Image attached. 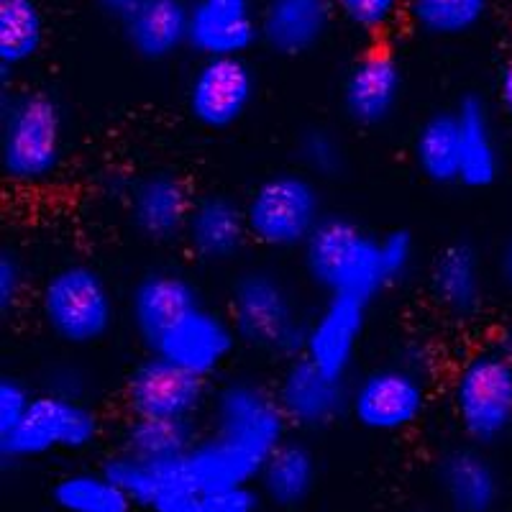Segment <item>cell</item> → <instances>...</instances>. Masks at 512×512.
Listing matches in <instances>:
<instances>
[{
    "label": "cell",
    "mask_w": 512,
    "mask_h": 512,
    "mask_svg": "<svg viewBox=\"0 0 512 512\" xmlns=\"http://www.w3.org/2000/svg\"><path fill=\"white\" fill-rule=\"evenodd\" d=\"M290 420L277 395L249 379L223 384L213 408V431L187 454L200 495L259 479L269 456L287 441Z\"/></svg>",
    "instance_id": "obj_1"
},
{
    "label": "cell",
    "mask_w": 512,
    "mask_h": 512,
    "mask_svg": "<svg viewBox=\"0 0 512 512\" xmlns=\"http://www.w3.org/2000/svg\"><path fill=\"white\" fill-rule=\"evenodd\" d=\"M305 272L328 295H346L372 303L390 287L382 239L341 216H326L303 244Z\"/></svg>",
    "instance_id": "obj_2"
},
{
    "label": "cell",
    "mask_w": 512,
    "mask_h": 512,
    "mask_svg": "<svg viewBox=\"0 0 512 512\" xmlns=\"http://www.w3.org/2000/svg\"><path fill=\"white\" fill-rule=\"evenodd\" d=\"M64 154V118L47 93H18L0 116V167L18 185H41L57 175Z\"/></svg>",
    "instance_id": "obj_3"
},
{
    "label": "cell",
    "mask_w": 512,
    "mask_h": 512,
    "mask_svg": "<svg viewBox=\"0 0 512 512\" xmlns=\"http://www.w3.org/2000/svg\"><path fill=\"white\" fill-rule=\"evenodd\" d=\"M231 323L251 349L290 359L303 354L308 323L300 318L290 287L269 269H249L233 282Z\"/></svg>",
    "instance_id": "obj_4"
},
{
    "label": "cell",
    "mask_w": 512,
    "mask_h": 512,
    "mask_svg": "<svg viewBox=\"0 0 512 512\" xmlns=\"http://www.w3.org/2000/svg\"><path fill=\"white\" fill-rule=\"evenodd\" d=\"M41 318L49 331L70 346L98 344L116 323V300L98 269L67 264L41 287Z\"/></svg>",
    "instance_id": "obj_5"
},
{
    "label": "cell",
    "mask_w": 512,
    "mask_h": 512,
    "mask_svg": "<svg viewBox=\"0 0 512 512\" xmlns=\"http://www.w3.org/2000/svg\"><path fill=\"white\" fill-rule=\"evenodd\" d=\"M249 236L269 249H297L323 221L320 190L303 172H277L254 187L244 205Z\"/></svg>",
    "instance_id": "obj_6"
},
{
    "label": "cell",
    "mask_w": 512,
    "mask_h": 512,
    "mask_svg": "<svg viewBox=\"0 0 512 512\" xmlns=\"http://www.w3.org/2000/svg\"><path fill=\"white\" fill-rule=\"evenodd\" d=\"M451 408L477 446L500 441L512 428V359L500 349L469 356L451 382Z\"/></svg>",
    "instance_id": "obj_7"
},
{
    "label": "cell",
    "mask_w": 512,
    "mask_h": 512,
    "mask_svg": "<svg viewBox=\"0 0 512 512\" xmlns=\"http://www.w3.org/2000/svg\"><path fill=\"white\" fill-rule=\"evenodd\" d=\"M98 436L100 420L88 402L49 390L34 395L24 420L8 436H0V454L13 461L39 459L54 451H82Z\"/></svg>",
    "instance_id": "obj_8"
},
{
    "label": "cell",
    "mask_w": 512,
    "mask_h": 512,
    "mask_svg": "<svg viewBox=\"0 0 512 512\" xmlns=\"http://www.w3.org/2000/svg\"><path fill=\"white\" fill-rule=\"evenodd\" d=\"M428 408L425 374L408 364H390L367 372L349 395V410L372 433H402L413 428Z\"/></svg>",
    "instance_id": "obj_9"
},
{
    "label": "cell",
    "mask_w": 512,
    "mask_h": 512,
    "mask_svg": "<svg viewBox=\"0 0 512 512\" xmlns=\"http://www.w3.org/2000/svg\"><path fill=\"white\" fill-rule=\"evenodd\" d=\"M256 77L244 57H205L187 82V111L210 131L236 126L251 108Z\"/></svg>",
    "instance_id": "obj_10"
},
{
    "label": "cell",
    "mask_w": 512,
    "mask_h": 512,
    "mask_svg": "<svg viewBox=\"0 0 512 512\" xmlns=\"http://www.w3.org/2000/svg\"><path fill=\"white\" fill-rule=\"evenodd\" d=\"M203 402L205 379L154 351L128 374L126 405L134 418L190 420Z\"/></svg>",
    "instance_id": "obj_11"
},
{
    "label": "cell",
    "mask_w": 512,
    "mask_h": 512,
    "mask_svg": "<svg viewBox=\"0 0 512 512\" xmlns=\"http://www.w3.org/2000/svg\"><path fill=\"white\" fill-rule=\"evenodd\" d=\"M236 336L239 333L231 320H226L216 310L198 305L185 318L177 320L152 351L175 361L177 367L208 379L226 364L236 346Z\"/></svg>",
    "instance_id": "obj_12"
},
{
    "label": "cell",
    "mask_w": 512,
    "mask_h": 512,
    "mask_svg": "<svg viewBox=\"0 0 512 512\" xmlns=\"http://www.w3.org/2000/svg\"><path fill=\"white\" fill-rule=\"evenodd\" d=\"M274 395L290 425L318 431L349 408L351 392H346L344 379L320 372L308 356L300 354L287 364Z\"/></svg>",
    "instance_id": "obj_13"
},
{
    "label": "cell",
    "mask_w": 512,
    "mask_h": 512,
    "mask_svg": "<svg viewBox=\"0 0 512 512\" xmlns=\"http://www.w3.org/2000/svg\"><path fill=\"white\" fill-rule=\"evenodd\" d=\"M367 326V303L346 295H331L318 315L308 323L303 356L320 372L346 379L354 367L356 349Z\"/></svg>",
    "instance_id": "obj_14"
},
{
    "label": "cell",
    "mask_w": 512,
    "mask_h": 512,
    "mask_svg": "<svg viewBox=\"0 0 512 512\" xmlns=\"http://www.w3.org/2000/svg\"><path fill=\"white\" fill-rule=\"evenodd\" d=\"M198 305V287L192 285L185 274L157 269V272L144 274L134 285L128 297V315L141 341L154 349L159 338Z\"/></svg>",
    "instance_id": "obj_15"
},
{
    "label": "cell",
    "mask_w": 512,
    "mask_h": 512,
    "mask_svg": "<svg viewBox=\"0 0 512 512\" xmlns=\"http://www.w3.org/2000/svg\"><path fill=\"white\" fill-rule=\"evenodd\" d=\"M259 36L251 0H195L190 3V44L200 57H244Z\"/></svg>",
    "instance_id": "obj_16"
},
{
    "label": "cell",
    "mask_w": 512,
    "mask_h": 512,
    "mask_svg": "<svg viewBox=\"0 0 512 512\" xmlns=\"http://www.w3.org/2000/svg\"><path fill=\"white\" fill-rule=\"evenodd\" d=\"M402 98V70L384 49L356 59L344 82V111L356 126L374 128L390 121Z\"/></svg>",
    "instance_id": "obj_17"
},
{
    "label": "cell",
    "mask_w": 512,
    "mask_h": 512,
    "mask_svg": "<svg viewBox=\"0 0 512 512\" xmlns=\"http://www.w3.org/2000/svg\"><path fill=\"white\" fill-rule=\"evenodd\" d=\"M192 198L185 182L169 172L141 177L128 195V216L136 231L149 241L167 244L185 233L192 213Z\"/></svg>",
    "instance_id": "obj_18"
},
{
    "label": "cell",
    "mask_w": 512,
    "mask_h": 512,
    "mask_svg": "<svg viewBox=\"0 0 512 512\" xmlns=\"http://www.w3.org/2000/svg\"><path fill=\"white\" fill-rule=\"evenodd\" d=\"M333 13V0H264L259 36L274 54L297 57L318 47L331 29Z\"/></svg>",
    "instance_id": "obj_19"
},
{
    "label": "cell",
    "mask_w": 512,
    "mask_h": 512,
    "mask_svg": "<svg viewBox=\"0 0 512 512\" xmlns=\"http://www.w3.org/2000/svg\"><path fill=\"white\" fill-rule=\"evenodd\" d=\"M438 489L454 512H492L500 502V477L474 446L448 448L436 466Z\"/></svg>",
    "instance_id": "obj_20"
},
{
    "label": "cell",
    "mask_w": 512,
    "mask_h": 512,
    "mask_svg": "<svg viewBox=\"0 0 512 512\" xmlns=\"http://www.w3.org/2000/svg\"><path fill=\"white\" fill-rule=\"evenodd\" d=\"M185 239L203 262H231L251 239L246 210L226 195H205L192 205Z\"/></svg>",
    "instance_id": "obj_21"
},
{
    "label": "cell",
    "mask_w": 512,
    "mask_h": 512,
    "mask_svg": "<svg viewBox=\"0 0 512 512\" xmlns=\"http://www.w3.org/2000/svg\"><path fill=\"white\" fill-rule=\"evenodd\" d=\"M103 472L131 497L136 507H146V510H154L164 497L180 495V492H198L195 482H192L187 456L149 461L123 451V454L108 459Z\"/></svg>",
    "instance_id": "obj_22"
},
{
    "label": "cell",
    "mask_w": 512,
    "mask_h": 512,
    "mask_svg": "<svg viewBox=\"0 0 512 512\" xmlns=\"http://www.w3.org/2000/svg\"><path fill=\"white\" fill-rule=\"evenodd\" d=\"M123 36L136 57L162 62L180 52L190 36V3L185 0H141L123 21Z\"/></svg>",
    "instance_id": "obj_23"
},
{
    "label": "cell",
    "mask_w": 512,
    "mask_h": 512,
    "mask_svg": "<svg viewBox=\"0 0 512 512\" xmlns=\"http://www.w3.org/2000/svg\"><path fill=\"white\" fill-rule=\"evenodd\" d=\"M431 292L436 303L459 320L479 313L484 300V274L472 244L456 241L438 251L431 267Z\"/></svg>",
    "instance_id": "obj_24"
},
{
    "label": "cell",
    "mask_w": 512,
    "mask_h": 512,
    "mask_svg": "<svg viewBox=\"0 0 512 512\" xmlns=\"http://www.w3.org/2000/svg\"><path fill=\"white\" fill-rule=\"evenodd\" d=\"M461 134V175L459 182L472 190L489 187L500 175L495 128L489 121L487 105L479 98H464L456 108Z\"/></svg>",
    "instance_id": "obj_25"
},
{
    "label": "cell",
    "mask_w": 512,
    "mask_h": 512,
    "mask_svg": "<svg viewBox=\"0 0 512 512\" xmlns=\"http://www.w3.org/2000/svg\"><path fill=\"white\" fill-rule=\"evenodd\" d=\"M318 482V461L305 443L285 441L264 464L259 474V487L272 505L300 507L313 495Z\"/></svg>",
    "instance_id": "obj_26"
},
{
    "label": "cell",
    "mask_w": 512,
    "mask_h": 512,
    "mask_svg": "<svg viewBox=\"0 0 512 512\" xmlns=\"http://www.w3.org/2000/svg\"><path fill=\"white\" fill-rule=\"evenodd\" d=\"M418 169L436 185H454L461 175V134L456 111H438L418 126L413 141Z\"/></svg>",
    "instance_id": "obj_27"
},
{
    "label": "cell",
    "mask_w": 512,
    "mask_h": 512,
    "mask_svg": "<svg viewBox=\"0 0 512 512\" xmlns=\"http://www.w3.org/2000/svg\"><path fill=\"white\" fill-rule=\"evenodd\" d=\"M44 11L39 0H0V64L13 70L31 62L44 47Z\"/></svg>",
    "instance_id": "obj_28"
},
{
    "label": "cell",
    "mask_w": 512,
    "mask_h": 512,
    "mask_svg": "<svg viewBox=\"0 0 512 512\" xmlns=\"http://www.w3.org/2000/svg\"><path fill=\"white\" fill-rule=\"evenodd\" d=\"M52 502L62 512H131V497L105 472H72L54 482Z\"/></svg>",
    "instance_id": "obj_29"
},
{
    "label": "cell",
    "mask_w": 512,
    "mask_h": 512,
    "mask_svg": "<svg viewBox=\"0 0 512 512\" xmlns=\"http://www.w3.org/2000/svg\"><path fill=\"white\" fill-rule=\"evenodd\" d=\"M128 454L149 461L177 459L187 456L195 446L190 420H169V418H134L126 428Z\"/></svg>",
    "instance_id": "obj_30"
},
{
    "label": "cell",
    "mask_w": 512,
    "mask_h": 512,
    "mask_svg": "<svg viewBox=\"0 0 512 512\" xmlns=\"http://www.w3.org/2000/svg\"><path fill=\"white\" fill-rule=\"evenodd\" d=\"M405 8L418 31L438 39H454L482 24L489 0H408Z\"/></svg>",
    "instance_id": "obj_31"
},
{
    "label": "cell",
    "mask_w": 512,
    "mask_h": 512,
    "mask_svg": "<svg viewBox=\"0 0 512 512\" xmlns=\"http://www.w3.org/2000/svg\"><path fill=\"white\" fill-rule=\"evenodd\" d=\"M297 154L305 169L318 177H336L344 169V146L326 128H313L300 136Z\"/></svg>",
    "instance_id": "obj_32"
},
{
    "label": "cell",
    "mask_w": 512,
    "mask_h": 512,
    "mask_svg": "<svg viewBox=\"0 0 512 512\" xmlns=\"http://www.w3.org/2000/svg\"><path fill=\"white\" fill-rule=\"evenodd\" d=\"M408 0H333L344 21L364 34H379L400 16Z\"/></svg>",
    "instance_id": "obj_33"
},
{
    "label": "cell",
    "mask_w": 512,
    "mask_h": 512,
    "mask_svg": "<svg viewBox=\"0 0 512 512\" xmlns=\"http://www.w3.org/2000/svg\"><path fill=\"white\" fill-rule=\"evenodd\" d=\"M31 400H34V395L18 379H0V436H8L24 420V415L31 408Z\"/></svg>",
    "instance_id": "obj_34"
},
{
    "label": "cell",
    "mask_w": 512,
    "mask_h": 512,
    "mask_svg": "<svg viewBox=\"0 0 512 512\" xmlns=\"http://www.w3.org/2000/svg\"><path fill=\"white\" fill-rule=\"evenodd\" d=\"M205 512H256L259 510V495L251 484H239V487H221L210 489L200 495Z\"/></svg>",
    "instance_id": "obj_35"
},
{
    "label": "cell",
    "mask_w": 512,
    "mask_h": 512,
    "mask_svg": "<svg viewBox=\"0 0 512 512\" xmlns=\"http://www.w3.org/2000/svg\"><path fill=\"white\" fill-rule=\"evenodd\" d=\"M382 254L392 285L410 272L415 259V241L408 231H392L382 236Z\"/></svg>",
    "instance_id": "obj_36"
},
{
    "label": "cell",
    "mask_w": 512,
    "mask_h": 512,
    "mask_svg": "<svg viewBox=\"0 0 512 512\" xmlns=\"http://www.w3.org/2000/svg\"><path fill=\"white\" fill-rule=\"evenodd\" d=\"M26 274L18 256L11 251H3L0 256V310L8 313L18 303V297L24 292Z\"/></svg>",
    "instance_id": "obj_37"
},
{
    "label": "cell",
    "mask_w": 512,
    "mask_h": 512,
    "mask_svg": "<svg viewBox=\"0 0 512 512\" xmlns=\"http://www.w3.org/2000/svg\"><path fill=\"white\" fill-rule=\"evenodd\" d=\"M154 512H205L198 492H180V495L164 497Z\"/></svg>",
    "instance_id": "obj_38"
},
{
    "label": "cell",
    "mask_w": 512,
    "mask_h": 512,
    "mask_svg": "<svg viewBox=\"0 0 512 512\" xmlns=\"http://www.w3.org/2000/svg\"><path fill=\"white\" fill-rule=\"evenodd\" d=\"M139 3L141 0H95V6H98L105 16L116 18L121 24L139 8Z\"/></svg>",
    "instance_id": "obj_39"
},
{
    "label": "cell",
    "mask_w": 512,
    "mask_h": 512,
    "mask_svg": "<svg viewBox=\"0 0 512 512\" xmlns=\"http://www.w3.org/2000/svg\"><path fill=\"white\" fill-rule=\"evenodd\" d=\"M500 100L507 111L512 113V57L507 59V64L500 72Z\"/></svg>",
    "instance_id": "obj_40"
},
{
    "label": "cell",
    "mask_w": 512,
    "mask_h": 512,
    "mask_svg": "<svg viewBox=\"0 0 512 512\" xmlns=\"http://www.w3.org/2000/svg\"><path fill=\"white\" fill-rule=\"evenodd\" d=\"M500 269H502V277H505V282L512 287V239L507 241L505 249H502V254H500Z\"/></svg>",
    "instance_id": "obj_41"
},
{
    "label": "cell",
    "mask_w": 512,
    "mask_h": 512,
    "mask_svg": "<svg viewBox=\"0 0 512 512\" xmlns=\"http://www.w3.org/2000/svg\"><path fill=\"white\" fill-rule=\"evenodd\" d=\"M500 351L507 356V359H512V326H507L505 331H502Z\"/></svg>",
    "instance_id": "obj_42"
},
{
    "label": "cell",
    "mask_w": 512,
    "mask_h": 512,
    "mask_svg": "<svg viewBox=\"0 0 512 512\" xmlns=\"http://www.w3.org/2000/svg\"><path fill=\"white\" fill-rule=\"evenodd\" d=\"M413 512H425V510H413Z\"/></svg>",
    "instance_id": "obj_43"
}]
</instances>
